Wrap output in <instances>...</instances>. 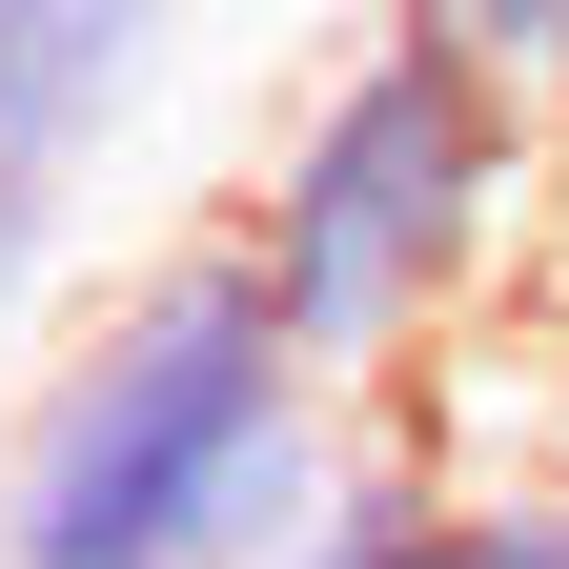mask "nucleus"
Masks as SVG:
<instances>
[{"label":"nucleus","instance_id":"1","mask_svg":"<svg viewBox=\"0 0 569 569\" xmlns=\"http://www.w3.org/2000/svg\"><path fill=\"white\" fill-rule=\"evenodd\" d=\"M346 468L367 448H346V387L306 367L284 284L224 224H183L0 407V569H306Z\"/></svg>","mask_w":569,"mask_h":569},{"label":"nucleus","instance_id":"2","mask_svg":"<svg viewBox=\"0 0 569 569\" xmlns=\"http://www.w3.org/2000/svg\"><path fill=\"white\" fill-rule=\"evenodd\" d=\"M529 183H549V122L468 61L448 0H407V21H367L284 102V142L224 203V244L284 284V326H306L326 387H407L427 326H468L488 264L529 244Z\"/></svg>","mask_w":569,"mask_h":569},{"label":"nucleus","instance_id":"3","mask_svg":"<svg viewBox=\"0 0 569 569\" xmlns=\"http://www.w3.org/2000/svg\"><path fill=\"white\" fill-rule=\"evenodd\" d=\"M163 102V21L142 0H0V183H61Z\"/></svg>","mask_w":569,"mask_h":569},{"label":"nucleus","instance_id":"4","mask_svg":"<svg viewBox=\"0 0 569 569\" xmlns=\"http://www.w3.org/2000/svg\"><path fill=\"white\" fill-rule=\"evenodd\" d=\"M427 509H448V468H427V448H367V468H346V509L306 529V569H407Z\"/></svg>","mask_w":569,"mask_h":569},{"label":"nucleus","instance_id":"5","mask_svg":"<svg viewBox=\"0 0 569 569\" xmlns=\"http://www.w3.org/2000/svg\"><path fill=\"white\" fill-rule=\"evenodd\" d=\"M448 21H468V61H488L509 102H549V82H569V0H448Z\"/></svg>","mask_w":569,"mask_h":569},{"label":"nucleus","instance_id":"6","mask_svg":"<svg viewBox=\"0 0 569 569\" xmlns=\"http://www.w3.org/2000/svg\"><path fill=\"white\" fill-rule=\"evenodd\" d=\"M61 224H82V203H61V183H0V326H21L41 284H61Z\"/></svg>","mask_w":569,"mask_h":569},{"label":"nucleus","instance_id":"7","mask_svg":"<svg viewBox=\"0 0 569 569\" xmlns=\"http://www.w3.org/2000/svg\"><path fill=\"white\" fill-rule=\"evenodd\" d=\"M549 509H569V468H549Z\"/></svg>","mask_w":569,"mask_h":569}]
</instances>
